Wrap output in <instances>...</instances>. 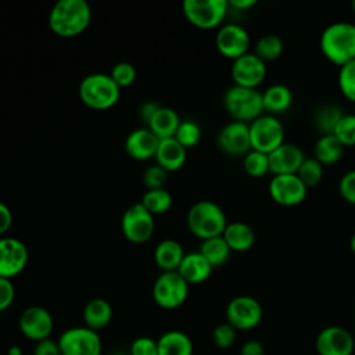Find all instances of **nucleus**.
Wrapping results in <instances>:
<instances>
[{"label":"nucleus","mask_w":355,"mask_h":355,"mask_svg":"<svg viewBox=\"0 0 355 355\" xmlns=\"http://www.w3.org/2000/svg\"><path fill=\"white\" fill-rule=\"evenodd\" d=\"M92 8L86 0H60L49 14V26L60 37H73L86 31Z\"/></svg>","instance_id":"nucleus-1"},{"label":"nucleus","mask_w":355,"mask_h":355,"mask_svg":"<svg viewBox=\"0 0 355 355\" xmlns=\"http://www.w3.org/2000/svg\"><path fill=\"white\" fill-rule=\"evenodd\" d=\"M322 54L334 65L343 67L355 60V24L337 21L327 25L320 35Z\"/></svg>","instance_id":"nucleus-2"},{"label":"nucleus","mask_w":355,"mask_h":355,"mask_svg":"<svg viewBox=\"0 0 355 355\" xmlns=\"http://www.w3.org/2000/svg\"><path fill=\"white\" fill-rule=\"evenodd\" d=\"M227 223L223 209L211 200L194 202L187 212V226L201 240L222 236Z\"/></svg>","instance_id":"nucleus-3"},{"label":"nucleus","mask_w":355,"mask_h":355,"mask_svg":"<svg viewBox=\"0 0 355 355\" xmlns=\"http://www.w3.org/2000/svg\"><path fill=\"white\" fill-rule=\"evenodd\" d=\"M121 96V87L112 80L110 73L86 75L79 85V98L93 110H108L114 107Z\"/></svg>","instance_id":"nucleus-4"},{"label":"nucleus","mask_w":355,"mask_h":355,"mask_svg":"<svg viewBox=\"0 0 355 355\" xmlns=\"http://www.w3.org/2000/svg\"><path fill=\"white\" fill-rule=\"evenodd\" d=\"M223 105L227 114L239 122L251 123L263 114L262 93L257 89L233 85L223 96Z\"/></svg>","instance_id":"nucleus-5"},{"label":"nucleus","mask_w":355,"mask_h":355,"mask_svg":"<svg viewBox=\"0 0 355 355\" xmlns=\"http://www.w3.org/2000/svg\"><path fill=\"white\" fill-rule=\"evenodd\" d=\"M186 19L200 29H214L222 26L227 14V0H184L182 3Z\"/></svg>","instance_id":"nucleus-6"},{"label":"nucleus","mask_w":355,"mask_h":355,"mask_svg":"<svg viewBox=\"0 0 355 355\" xmlns=\"http://www.w3.org/2000/svg\"><path fill=\"white\" fill-rule=\"evenodd\" d=\"M248 125L251 150L270 154L284 143V128L275 115L262 114Z\"/></svg>","instance_id":"nucleus-7"},{"label":"nucleus","mask_w":355,"mask_h":355,"mask_svg":"<svg viewBox=\"0 0 355 355\" xmlns=\"http://www.w3.org/2000/svg\"><path fill=\"white\" fill-rule=\"evenodd\" d=\"M57 343L61 355H101L103 349L98 331L86 326H75L64 330Z\"/></svg>","instance_id":"nucleus-8"},{"label":"nucleus","mask_w":355,"mask_h":355,"mask_svg":"<svg viewBox=\"0 0 355 355\" xmlns=\"http://www.w3.org/2000/svg\"><path fill=\"white\" fill-rule=\"evenodd\" d=\"M189 295V283L176 272H162L154 282L153 298L164 309H175L183 305Z\"/></svg>","instance_id":"nucleus-9"},{"label":"nucleus","mask_w":355,"mask_h":355,"mask_svg":"<svg viewBox=\"0 0 355 355\" xmlns=\"http://www.w3.org/2000/svg\"><path fill=\"white\" fill-rule=\"evenodd\" d=\"M262 306L250 295H237L226 306V322L239 330H251L262 320Z\"/></svg>","instance_id":"nucleus-10"},{"label":"nucleus","mask_w":355,"mask_h":355,"mask_svg":"<svg viewBox=\"0 0 355 355\" xmlns=\"http://www.w3.org/2000/svg\"><path fill=\"white\" fill-rule=\"evenodd\" d=\"M121 229L132 243L141 244L151 239L154 233V215H151L140 202L130 205L122 215Z\"/></svg>","instance_id":"nucleus-11"},{"label":"nucleus","mask_w":355,"mask_h":355,"mask_svg":"<svg viewBox=\"0 0 355 355\" xmlns=\"http://www.w3.org/2000/svg\"><path fill=\"white\" fill-rule=\"evenodd\" d=\"M306 194L308 187L297 173L275 175L269 182V196L279 205L295 207L305 200Z\"/></svg>","instance_id":"nucleus-12"},{"label":"nucleus","mask_w":355,"mask_h":355,"mask_svg":"<svg viewBox=\"0 0 355 355\" xmlns=\"http://www.w3.org/2000/svg\"><path fill=\"white\" fill-rule=\"evenodd\" d=\"M18 327L26 338L37 343L50 338L54 329V320L46 308L40 305H31L19 315Z\"/></svg>","instance_id":"nucleus-13"},{"label":"nucleus","mask_w":355,"mask_h":355,"mask_svg":"<svg viewBox=\"0 0 355 355\" xmlns=\"http://www.w3.org/2000/svg\"><path fill=\"white\" fill-rule=\"evenodd\" d=\"M215 46L223 57L234 61L248 53L250 35L239 24H225L216 32Z\"/></svg>","instance_id":"nucleus-14"},{"label":"nucleus","mask_w":355,"mask_h":355,"mask_svg":"<svg viewBox=\"0 0 355 355\" xmlns=\"http://www.w3.org/2000/svg\"><path fill=\"white\" fill-rule=\"evenodd\" d=\"M266 62L254 53H247L232 62L230 73L234 85L257 89L266 78Z\"/></svg>","instance_id":"nucleus-15"},{"label":"nucleus","mask_w":355,"mask_h":355,"mask_svg":"<svg viewBox=\"0 0 355 355\" xmlns=\"http://www.w3.org/2000/svg\"><path fill=\"white\" fill-rule=\"evenodd\" d=\"M315 348L319 355H352L355 340L344 327L327 326L316 336Z\"/></svg>","instance_id":"nucleus-16"},{"label":"nucleus","mask_w":355,"mask_h":355,"mask_svg":"<svg viewBox=\"0 0 355 355\" xmlns=\"http://www.w3.org/2000/svg\"><path fill=\"white\" fill-rule=\"evenodd\" d=\"M26 245L14 237H0V277L11 279L19 275L28 263Z\"/></svg>","instance_id":"nucleus-17"},{"label":"nucleus","mask_w":355,"mask_h":355,"mask_svg":"<svg viewBox=\"0 0 355 355\" xmlns=\"http://www.w3.org/2000/svg\"><path fill=\"white\" fill-rule=\"evenodd\" d=\"M216 143L227 155H245L251 150L250 125L239 121L229 122L219 130Z\"/></svg>","instance_id":"nucleus-18"},{"label":"nucleus","mask_w":355,"mask_h":355,"mask_svg":"<svg viewBox=\"0 0 355 355\" xmlns=\"http://www.w3.org/2000/svg\"><path fill=\"white\" fill-rule=\"evenodd\" d=\"M269 157V172L275 175L297 173L302 161L305 159L304 151L293 143H283L273 150Z\"/></svg>","instance_id":"nucleus-19"},{"label":"nucleus","mask_w":355,"mask_h":355,"mask_svg":"<svg viewBox=\"0 0 355 355\" xmlns=\"http://www.w3.org/2000/svg\"><path fill=\"white\" fill-rule=\"evenodd\" d=\"M158 143L159 139L148 128H139L128 135L125 150L133 159L146 161L155 157Z\"/></svg>","instance_id":"nucleus-20"},{"label":"nucleus","mask_w":355,"mask_h":355,"mask_svg":"<svg viewBox=\"0 0 355 355\" xmlns=\"http://www.w3.org/2000/svg\"><path fill=\"white\" fill-rule=\"evenodd\" d=\"M211 263L201 255L200 251L184 254L178 273L189 283V284H200L205 282L212 273Z\"/></svg>","instance_id":"nucleus-21"},{"label":"nucleus","mask_w":355,"mask_h":355,"mask_svg":"<svg viewBox=\"0 0 355 355\" xmlns=\"http://www.w3.org/2000/svg\"><path fill=\"white\" fill-rule=\"evenodd\" d=\"M154 158L157 165L164 168L166 172H175L184 165L186 148L175 137L162 139L158 143Z\"/></svg>","instance_id":"nucleus-22"},{"label":"nucleus","mask_w":355,"mask_h":355,"mask_svg":"<svg viewBox=\"0 0 355 355\" xmlns=\"http://www.w3.org/2000/svg\"><path fill=\"white\" fill-rule=\"evenodd\" d=\"M222 237L227 243L229 248L236 252H244L254 247L255 232L245 222H229L222 233Z\"/></svg>","instance_id":"nucleus-23"},{"label":"nucleus","mask_w":355,"mask_h":355,"mask_svg":"<svg viewBox=\"0 0 355 355\" xmlns=\"http://www.w3.org/2000/svg\"><path fill=\"white\" fill-rule=\"evenodd\" d=\"M184 254L186 252L179 241L165 239L157 244L154 250V261L162 272H173L178 270Z\"/></svg>","instance_id":"nucleus-24"},{"label":"nucleus","mask_w":355,"mask_h":355,"mask_svg":"<svg viewBox=\"0 0 355 355\" xmlns=\"http://www.w3.org/2000/svg\"><path fill=\"white\" fill-rule=\"evenodd\" d=\"M180 123V118L175 110L169 107H158V110L148 119V129L159 139L173 137L178 126Z\"/></svg>","instance_id":"nucleus-25"},{"label":"nucleus","mask_w":355,"mask_h":355,"mask_svg":"<svg viewBox=\"0 0 355 355\" xmlns=\"http://www.w3.org/2000/svg\"><path fill=\"white\" fill-rule=\"evenodd\" d=\"M111 319L112 306L104 298H93L83 308L85 326L94 331H100L101 329L108 326Z\"/></svg>","instance_id":"nucleus-26"},{"label":"nucleus","mask_w":355,"mask_h":355,"mask_svg":"<svg viewBox=\"0 0 355 355\" xmlns=\"http://www.w3.org/2000/svg\"><path fill=\"white\" fill-rule=\"evenodd\" d=\"M262 103H263V111H266L268 114L270 115L282 114L287 111L293 104L291 89L282 83L270 85L262 93Z\"/></svg>","instance_id":"nucleus-27"},{"label":"nucleus","mask_w":355,"mask_h":355,"mask_svg":"<svg viewBox=\"0 0 355 355\" xmlns=\"http://www.w3.org/2000/svg\"><path fill=\"white\" fill-rule=\"evenodd\" d=\"M158 355H193L191 338L180 330L165 331L158 340Z\"/></svg>","instance_id":"nucleus-28"},{"label":"nucleus","mask_w":355,"mask_h":355,"mask_svg":"<svg viewBox=\"0 0 355 355\" xmlns=\"http://www.w3.org/2000/svg\"><path fill=\"white\" fill-rule=\"evenodd\" d=\"M344 146L334 135H322L313 147V158H316L323 166L337 164L343 154Z\"/></svg>","instance_id":"nucleus-29"},{"label":"nucleus","mask_w":355,"mask_h":355,"mask_svg":"<svg viewBox=\"0 0 355 355\" xmlns=\"http://www.w3.org/2000/svg\"><path fill=\"white\" fill-rule=\"evenodd\" d=\"M198 251L211 263L212 268L225 265L232 252V250L229 248L227 243L225 241V239L222 236L202 240Z\"/></svg>","instance_id":"nucleus-30"},{"label":"nucleus","mask_w":355,"mask_h":355,"mask_svg":"<svg viewBox=\"0 0 355 355\" xmlns=\"http://www.w3.org/2000/svg\"><path fill=\"white\" fill-rule=\"evenodd\" d=\"M140 204L151 215H159L169 211L173 204V198L166 189H151L143 194Z\"/></svg>","instance_id":"nucleus-31"},{"label":"nucleus","mask_w":355,"mask_h":355,"mask_svg":"<svg viewBox=\"0 0 355 355\" xmlns=\"http://www.w3.org/2000/svg\"><path fill=\"white\" fill-rule=\"evenodd\" d=\"M343 115L344 112L338 105H334V104L322 105L315 114V118H313L315 126L318 128V130L322 132V135H333Z\"/></svg>","instance_id":"nucleus-32"},{"label":"nucleus","mask_w":355,"mask_h":355,"mask_svg":"<svg viewBox=\"0 0 355 355\" xmlns=\"http://www.w3.org/2000/svg\"><path fill=\"white\" fill-rule=\"evenodd\" d=\"M283 40L275 33H266L261 36L255 43L254 54L258 55L263 62L277 60L283 53Z\"/></svg>","instance_id":"nucleus-33"},{"label":"nucleus","mask_w":355,"mask_h":355,"mask_svg":"<svg viewBox=\"0 0 355 355\" xmlns=\"http://www.w3.org/2000/svg\"><path fill=\"white\" fill-rule=\"evenodd\" d=\"M244 171L251 178H262L269 173V157L265 153L250 150L243 159Z\"/></svg>","instance_id":"nucleus-34"},{"label":"nucleus","mask_w":355,"mask_h":355,"mask_svg":"<svg viewBox=\"0 0 355 355\" xmlns=\"http://www.w3.org/2000/svg\"><path fill=\"white\" fill-rule=\"evenodd\" d=\"M301 182L309 189L320 183L323 178V165L316 158H305L297 172Z\"/></svg>","instance_id":"nucleus-35"},{"label":"nucleus","mask_w":355,"mask_h":355,"mask_svg":"<svg viewBox=\"0 0 355 355\" xmlns=\"http://www.w3.org/2000/svg\"><path fill=\"white\" fill-rule=\"evenodd\" d=\"M337 82L341 94L351 103H355V60L340 67Z\"/></svg>","instance_id":"nucleus-36"},{"label":"nucleus","mask_w":355,"mask_h":355,"mask_svg":"<svg viewBox=\"0 0 355 355\" xmlns=\"http://www.w3.org/2000/svg\"><path fill=\"white\" fill-rule=\"evenodd\" d=\"M173 137L187 150L190 147H194L200 141L201 129L194 121H190V119L180 121Z\"/></svg>","instance_id":"nucleus-37"},{"label":"nucleus","mask_w":355,"mask_h":355,"mask_svg":"<svg viewBox=\"0 0 355 355\" xmlns=\"http://www.w3.org/2000/svg\"><path fill=\"white\" fill-rule=\"evenodd\" d=\"M344 147L355 146V114H344L333 133Z\"/></svg>","instance_id":"nucleus-38"},{"label":"nucleus","mask_w":355,"mask_h":355,"mask_svg":"<svg viewBox=\"0 0 355 355\" xmlns=\"http://www.w3.org/2000/svg\"><path fill=\"white\" fill-rule=\"evenodd\" d=\"M110 76L112 78V80L119 87H126V86H130L135 82L136 68L128 61H121V62H116L112 67V69L110 72Z\"/></svg>","instance_id":"nucleus-39"},{"label":"nucleus","mask_w":355,"mask_h":355,"mask_svg":"<svg viewBox=\"0 0 355 355\" xmlns=\"http://www.w3.org/2000/svg\"><path fill=\"white\" fill-rule=\"evenodd\" d=\"M237 337V330L227 322L219 323L212 330V341L218 348H229L234 344Z\"/></svg>","instance_id":"nucleus-40"},{"label":"nucleus","mask_w":355,"mask_h":355,"mask_svg":"<svg viewBox=\"0 0 355 355\" xmlns=\"http://www.w3.org/2000/svg\"><path fill=\"white\" fill-rule=\"evenodd\" d=\"M168 172L161 168L159 165H151L148 166L143 173V182L147 187V190L151 189H164V184L166 182Z\"/></svg>","instance_id":"nucleus-41"},{"label":"nucleus","mask_w":355,"mask_h":355,"mask_svg":"<svg viewBox=\"0 0 355 355\" xmlns=\"http://www.w3.org/2000/svg\"><path fill=\"white\" fill-rule=\"evenodd\" d=\"M338 193L344 201L355 205V169L345 172L338 182Z\"/></svg>","instance_id":"nucleus-42"},{"label":"nucleus","mask_w":355,"mask_h":355,"mask_svg":"<svg viewBox=\"0 0 355 355\" xmlns=\"http://www.w3.org/2000/svg\"><path fill=\"white\" fill-rule=\"evenodd\" d=\"M130 355H158L157 341L146 336L135 338L130 344Z\"/></svg>","instance_id":"nucleus-43"},{"label":"nucleus","mask_w":355,"mask_h":355,"mask_svg":"<svg viewBox=\"0 0 355 355\" xmlns=\"http://www.w3.org/2000/svg\"><path fill=\"white\" fill-rule=\"evenodd\" d=\"M15 298V288L11 279L0 277V312L8 309Z\"/></svg>","instance_id":"nucleus-44"},{"label":"nucleus","mask_w":355,"mask_h":355,"mask_svg":"<svg viewBox=\"0 0 355 355\" xmlns=\"http://www.w3.org/2000/svg\"><path fill=\"white\" fill-rule=\"evenodd\" d=\"M33 355H61L58 343L51 338L37 341L33 348Z\"/></svg>","instance_id":"nucleus-45"},{"label":"nucleus","mask_w":355,"mask_h":355,"mask_svg":"<svg viewBox=\"0 0 355 355\" xmlns=\"http://www.w3.org/2000/svg\"><path fill=\"white\" fill-rule=\"evenodd\" d=\"M240 355H265V348L258 340H248L240 348Z\"/></svg>","instance_id":"nucleus-46"},{"label":"nucleus","mask_w":355,"mask_h":355,"mask_svg":"<svg viewBox=\"0 0 355 355\" xmlns=\"http://www.w3.org/2000/svg\"><path fill=\"white\" fill-rule=\"evenodd\" d=\"M12 223V214L10 208L0 201V236L4 234Z\"/></svg>","instance_id":"nucleus-47"},{"label":"nucleus","mask_w":355,"mask_h":355,"mask_svg":"<svg viewBox=\"0 0 355 355\" xmlns=\"http://www.w3.org/2000/svg\"><path fill=\"white\" fill-rule=\"evenodd\" d=\"M229 7L234 8V10H239V11H245L251 7H254L257 4V0H229L227 1Z\"/></svg>","instance_id":"nucleus-48"},{"label":"nucleus","mask_w":355,"mask_h":355,"mask_svg":"<svg viewBox=\"0 0 355 355\" xmlns=\"http://www.w3.org/2000/svg\"><path fill=\"white\" fill-rule=\"evenodd\" d=\"M159 105H157L155 103H146L143 107H141V116L148 122V119L153 116V114L158 110Z\"/></svg>","instance_id":"nucleus-49"},{"label":"nucleus","mask_w":355,"mask_h":355,"mask_svg":"<svg viewBox=\"0 0 355 355\" xmlns=\"http://www.w3.org/2000/svg\"><path fill=\"white\" fill-rule=\"evenodd\" d=\"M7 355H22V352H21V348H19V347L14 345V347H11V348L8 349Z\"/></svg>","instance_id":"nucleus-50"},{"label":"nucleus","mask_w":355,"mask_h":355,"mask_svg":"<svg viewBox=\"0 0 355 355\" xmlns=\"http://www.w3.org/2000/svg\"><path fill=\"white\" fill-rule=\"evenodd\" d=\"M349 248H351V252L355 255V233L351 236V240H349Z\"/></svg>","instance_id":"nucleus-51"},{"label":"nucleus","mask_w":355,"mask_h":355,"mask_svg":"<svg viewBox=\"0 0 355 355\" xmlns=\"http://www.w3.org/2000/svg\"><path fill=\"white\" fill-rule=\"evenodd\" d=\"M351 8H352V12L355 14V0L351 3Z\"/></svg>","instance_id":"nucleus-52"},{"label":"nucleus","mask_w":355,"mask_h":355,"mask_svg":"<svg viewBox=\"0 0 355 355\" xmlns=\"http://www.w3.org/2000/svg\"><path fill=\"white\" fill-rule=\"evenodd\" d=\"M354 324H355V322H354Z\"/></svg>","instance_id":"nucleus-53"}]
</instances>
